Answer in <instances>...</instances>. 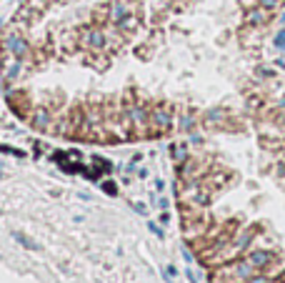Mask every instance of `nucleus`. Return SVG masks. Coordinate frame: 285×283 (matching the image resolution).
Returning <instances> with one entry per match:
<instances>
[{
    "label": "nucleus",
    "instance_id": "1",
    "mask_svg": "<svg viewBox=\"0 0 285 283\" xmlns=\"http://www.w3.org/2000/svg\"><path fill=\"white\" fill-rule=\"evenodd\" d=\"M83 43L88 48H103L105 46V35L100 30H85L83 33Z\"/></svg>",
    "mask_w": 285,
    "mask_h": 283
},
{
    "label": "nucleus",
    "instance_id": "2",
    "mask_svg": "<svg viewBox=\"0 0 285 283\" xmlns=\"http://www.w3.org/2000/svg\"><path fill=\"white\" fill-rule=\"evenodd\" d=\"M245 260H248L253 268H260V266H268V263H270V253H265V251H255V253H250Z\"/></svg>",
    "mask_w": 285,
    "mask_h": 283
},
{
    "label": "nucleus",
    "instance_id": "3",
    "mask_svg": "<svg viewBox=\"0 0 285 283\" xmlns=\"http://www.w3.org/2000/svg\"><path fill=\"white\" fill-rule=\"evenodd\" d=\"M5 46H8L15 55H23V53H25V40H23V38H18V35H10Z\"/></svg>",
    "mask_w": 285,
    "mask_h": 283
},
{
    "label": "nucleus",
    "instance_id": "4",
    "mask_svg": "<svg viewBox=\"0 0 285 283\" xmlns=\"http://www.w3.org/2000/svg\"><path fill=\"white\" fill-rule=\"evenodd\" d=\"M110 18L115 20V23H120L123 18H128V3H113V8H110Z\"/></svg>",
    "mask_w": 285,
    "mask_h": 283
},
{
    "label": "nucleus",
    "instance_id": "5",
    "mask_svg": "<svg viewBox=\"0 0 285 283\" xmlns=\"http://www.w3.org/2000/svg\"><path fill=\"white\" fill-rule=\"evenodd\" d=\"M153 120H155L158 128H168V125H170V113L165 111V108H158L155 116H153Z\"/></svg>",
    "mask_w": 285,
    "mask_h": 283
},
{
    "label": "nucleus",
    "instance_id": "6",
    "mask_svg": "<svg viewBox=\"0 0 285 283\" xmlns=\"http://www.w3.org/2000/svg\"><path fill=\"white\" fill-rule=\"evenodd\" d=\"M265 18H268L265 8H263V10H253V13L248 15V23H253V25H260V23H263V20H265Z\"/></svg>",
    "mask_w": 285,
    "mask_h": 283
},
{
    "label": "nucleus",
    "instance_id": "7",
    "mask_svg": "<svg viewBox=\"0 0 285 283\" xmlns=\"http://www.w3.org/2000/svg\"><path fill=\"white\" fill-rule=\"evenodd\" d=\"M275 46H278V48H285V30H280V33H278V38H275Z\"/></svg>",
    "mask_w": 285,
    "mask_h": 283
},
{
    "label": "nucleus",
    "instance_id": "8",
    "mask_svg": "<svg viewBox=\"0 0 285 283\" xmlns=\"http://www.w3.org/2000/svg\"><path fill=\"white\" fill-rule=\"evenodd\" d=\"M280 5V0H263V8H275Z\"/></svg>",
    "mask_w": 285,
    "mask_h": 283
}]
</instances>
